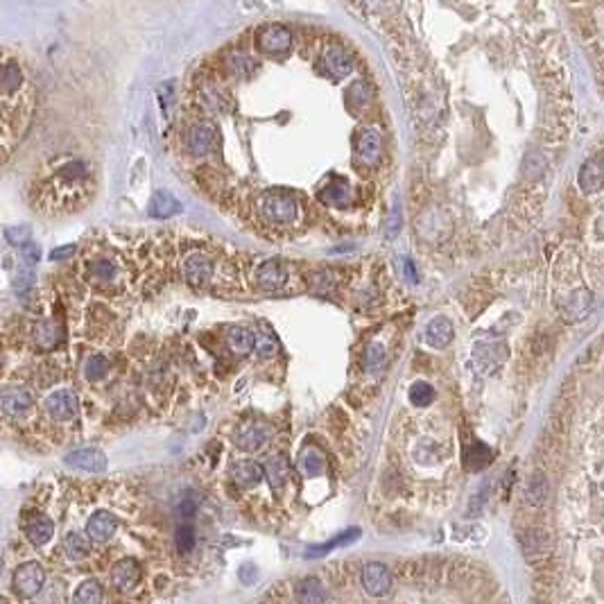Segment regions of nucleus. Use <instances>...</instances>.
I'll use <instances>...</instances> for the list:
<instances>
[{
	"instance_id": "39",
	"label": "nucleus",
	"mask_w": 604,
	"mask_h": 604,
	"mask_svg": "<svg viewBox=\"0 0 604 604\" xmlns=\"http://www.w3.org/2000/svg\"><path fill=\"white\" fill-rule=\"evenodd\" d=\"M21 258H23V263L28 265V267H34L39 263V258H41V247L37 245V242H25V245H21Z\"/></svg>"
},
{
	"instance_id": "15",
	"label": "nucleus",
	"mask_w": 604,
	"mask_h": 604,
	"mask_svg": "<svg viewBox=\"0 0 604 604\" xmlns=\"http://www.w3.org/2000/svg\"><path fill=\"white\" fill-rule=\"evenodd\" d=\"M184 272H186V281L191 283L193 287H204L206 283L211 281L213 265H211V260L206 256L193 254V256H188L186 265H184Z\"/></svg>"
},
{
	"instance_id": "43",
	"label": "nucleus",
	"mask_w": 604,
	"mask_h": 604,
	"mask_svg": "<svg viewBox=\"0 0 604 604\" xmlns=\"http://www.w3.org/2000/svg\"><path fill=\"white\" fill-rule=\"evenodd\" d=\"M240 580L245 582V584L254 582V580H256V566H251V564L242 566V568H240Z\"/></svg>"
},
{
	"instance_id": "28",
	"label": "nucleus",
	"mask_w": 604,
	"mask_h": 604,
	"mask_svg": "<svg viewBox=\"0 0 604 604\" xmlns=\"http://www.w3.org/2000/svg\"><path fill=\"white\" fill-rule=\"evenodd\" d=\"M61 337L64 335H61V328L55 321H41L37 324V328H34V340H37V344L41 349H52L55 344H59Z\"/></svg>"
},
{
	"instance_id": "42",
	"label": "nucleus",
	"mask_w": 604,
	"mask_h": 604,
	"mask_svg": "<svg viewBox=\"0 0 604 604\" xmlns=\"http://www.w3.org/2000/svg\"><path fill=\"white\" fill-rule=\"evenodd\" d=\"M75 245H66V247H57V249H52L50 251V260H66V258H70L75 254Z\"/></svg>"
},
{
	"instance_id": "9",
	"label": "nucleus",
	"mask_w": 604,
	"mask_h": 604,
	"mask_svg": "<svg viewBox=\"0 0 604 604\" xmlns=\"http://www.w3.org/2000/svg\"><path fill=\"white\" fill-rule=\"evenodd\" d=\"M111 582L118 591H132L136 589V584L141 582V564L136 559H122L113 566L111 571Z\"/></svg>"
},
{
	"instance_id": "5",
	"label": "nucleus",
	"mask_w": 604,
	"mask_h": 604,
	"mask_svg": "<svg viewBox=\"0 0 604 604\" xmlns=\"http://www.w3.org/2000/svg\"><path fill=\"white\" fill-rule=\"evenodd\" d=\"M363 584L365 591L372 595V598H383V595L390 593L392 589V573L385 564H367L363 571Z\"/></svg>"
},
{
	"instance_id": "31",
	"label": "nucleus",
	"mask_w": 604,
	"mask_h": 604,
	"mask_svg": "<svg viewBox=\"0 0 604 604\" xmlns=\"http://www.w3.org/2000/svg\"><path fill=\"white\" fill-rule=\"evenodd\" d=\"M408 399H410L412 405H417V408H426V405H430L432 399H435V390H432L428 383L417 381V383L410 387Z\"/></svg>"
},
{
	"instance_id": "8",
	"label": "nucleus",
	"mask_w": 604,
	"mask_h": 604,
	"mask_svg": "<svg viewBox=\"0 0 604 604\" xmlns=\"http://www.w3.org/2000/svg\"><path fill=\"white\" fill-rule=\"evenodd\" d=\"M46 410H48V414L52 419H59V421L73 419L77 414V396H75V392L59 390L55 394H50L48 401H46Z\"/></svg>"
},
{
	"instance_id": "41",
	"label": "nucleus",
	"mask_w": 604,
	"mask_h": 604,
	"mask_svg": "<svg viewBox=\"0 0 604 604\" xmlns=\"http://www.w3.org/2000/svg\"><path fill=\"white\" fill-rule=\"evenodd\" d=\"M32 283H34V272H32V267L25 265V269H21V274L16 276L14 287H16V292H28Z\"/></svg>"
},
{
	"instance_id": "2",
	"label": "nucleus",
	"mask_w": 604,
	"mask_h": 604,
	"mask_svg": "<svg viewBox=\"0 0 604 604\" xmlns=\"http://www.w3.org/2000/svg\"><path fill=\"white\" fill-rule=\"evenodd\" d=\"M562 5L604 93V0H562Z\"/></svg>"
},
{
	"instance_id": "34",
	"label": "nucleus",
	"mask_w": 604,
	"mask_h": 604,
	"mask_svg": "<svg viewBox=\"0 0 604 604\" xmlns=\"http://www.w3.org/2000/svg\"><path fill=\"white\" fill-rule=\"evenodd\" d=\"M369 97H372V91H369L367 84H363V82H356V84L347 91V100H349L351 106H353V109H360V106H365V104L369 102Z\"/></svg>"
},
{
	"instance_id": "32",
	"label": "nucleus",
	"mask_w": 604,
	"mask_h": 604,
	"mask_svg": "<svg viewBox=\"0 0 604 604\" xmlns=\"http://www.w3.org/2000/svg\"><path fill=\"white\" fill-rule=\"evenodd\" d=\"M106 372H109V360H106L104 356H91L84 363V376L86 381H102V378L106 376Z\"/></svg>"
},
{
	"instance_id": "35",
	"label": "nucleus",
	"mask_w": 604,
	"mask_h": 604,
	"mask_svg": "<svg viewBox=\"0 0 604 604\" xmlns=\"http://www.w3.org/2000/svg\"><path fill=\"white\" fill-rule=\"evenodd\" d=\"M256 351H258V356L260 358H272L274 353H276V349H278V344H276V337L272 335V333H258L256 335V347H254Z\"/></svg>"
},
{
	"instance_id": "29",
	"label": "nucleus",
	"mask_w": 604,
	"mask_h": 604,
	"mask_svg": "<svg viewBox=\"0 0 604 604\" xmlns=\"http://www.w3.org/2000/svg\"><path fill=\"white\" fill-rule=\"evenodd\" d=\"M299 468L305 477H317L324 473V455L317 448H305L299 457Z\"/></svg>"
},
{
	"instance_id": "23",
	"label": "nucleus",
	"mask_w": 604,
	"mask_h": 604,
	"mask_svg": "<svg viewBox=\"0 0 604 604\" xmlns=\"http://www.w3.org/2000/svg\"><path fill=\"white\" fill-rule=\"evenodd\" d=\"M331 598L328 591L324 589V584L317 580V577H305V580L299 582L296 586V600L299 602H326Z\"/></svg>"
},
{
	"instance_id": "14",
	"label": "nucleus",
	"mask_w": 604,
	"mask_h": 604,
	"mask_svg": "<svg viewBox=\"0 0 604 604\" xmlns=\"http://www.w3.org/2000/svg\"><path fill=\"white\" fill-rule=\"evenodd\" d=\"M116 530H118V520H116V516L109 511H97L86 523V534L93 541H97V543L109 541L116 534Z\"/></svg>"
},
{
	"instance_id": "26",
	"label": "nucleus",
	"mask_w": 604,
	"mask_h": 604,
	"mask_svg": "<svg viewBox=\"0 0 604 604\" xmlns=\"http://www.w3.org/2000/svg\"><path fill=\"white\" fill-rule=\"evenodd\" d=\"M360 537V530H347V532H342V534H337L335 539L333 541H328V543H321V546H310L308 548V553H305V557H310V559H317V557H324V555H328L331 550H335V548H342V546H349V543H353V541Z\"/></svg>"
},
{
	"instance_id": "44",
	"label": "nucleus",
	"mask_w": 604,
	"mask_h": 604,
	"mask_svg": "<svg viewBox=\"0 0 604 604\" xmlns=\"http://www.w3.org/2000/svg\"><path fill=\"white\" fill-rule=\"evenodd\" d=\"M405 274H408V278H410L412 283H417V272H414L412 260H405Z\"/></svg>"
},
{
	"instance_id": "25",
	"label": "nucleus",
	"mask_w": 604,
	"mask_h": 604,
	"mask_svg": "<svg viewBox=\"0 0 604 604\" xmlns=\"http://www.w3.org/2000/svg\"><path fill=\"white\" fill-rule=\"evenodd\" d=\"M263 473H265V468L256 462H251V459H245V462H238L233 466V477H236V482L240 486H256L263 480Z\"/></svg>"
},
{
	"instance_id": "19",
	"label": "nucleus",
	"mask_w": 604,
	"mask_h": 604,
	"mask_svg": "<svg viewBox=\"0 0 604 604\" xmlns=\"http://www.w3.org/2000/svg\"><path fill=\"white\" fill-rule=\"evenodd\" d=\"M269 437H272V430H269L265 423H254V426H249L238 437V446L242 450H247V453H256V450H260L267 444Z\"/></svg>"
},
{
	"instance_id": "11",
	"label": "nucleus",
	"mask_w": 604,
	"mask_h": 604,
	"mask_svg": "<svg viewBox=\"0 0 604 604\" xmlns=\"http://www.w3.org/2000/svg\"><path fill=\"white\" fill-rule=\"evenodd\" d=\"M0 403H3V410L7 417H14V419L23 417L34 405L32 394L28 390H23V387H10V390H5L3 396H0Z\"/></svg>"
},
{
	"instance_id": "37",
	"label": "nucleus",
	"mask_w": 604,
	"mask_h": 604,
	"mask_svg": "<svg viewBox=\"0 0 604 604\" xmlns=\"http://www.w3.org/2000/svg\"><path fill=\"white\" fill-rule=\"evenodd\" d=\"M195 548V532L191 525H179L177 530V550L188 555Z\"/></svg>"
},
{
	"instance_id": "22",
	"label": "nucleus",
	"mask_w": 604,
	"mask_h": 604,
	"mask_svg": "<svg viewBox=\"0 0 604 604\" xmlns=\"http://www.w3.org/2000/svg\"><path fill=\"white\" fill-rule=\"evenodd\" d=\"M148 211H150L152 218L166 220V218H173V215H177L179 211H182V204H179L170 193H157L150 200Z\"/></svg>"
},
{
	"instance_id": "16",
	"label": "nucleus",
	"mask_w": 604,
	"mask_h": 604,
	"mask_svg": "<svg viewBox=\"0 0 604 604\" xmlns=\"http://www.w3.org/2000/svg\"><path fill=\"white\" fill-rule=\"evenodd\" d=\"M324 68H326L333 77H347L351 70H353V57H351L344 48L333 46L324 52Z\"/></svg>"
},
{
	"instance_id": "27",
	"label": "nucleus",
	"mask_w": 604,
	"mask_h": 604,
	"mask_svg": "<svg viewBox=\"0 0 604 604\" xmlns=\"http://www.w3.org/2000/svg\"><path fill=\"white\" fill-rule=\"evenodd\" d=\"M319 200L331 206H344L351 200V188L344 179H335V182L326 186V191H321Z\"/></svg>"
},
{
	"instance_id": "21",
	"label": "nucleus",
	"mask_w": 604,
	"mask_h": 604,
	"mask_svg": "<svg viewBox=\"0 0 604 604\" xmlns=\"http://www.w3.org/2000/svg\"><path fill=\"white\" fill-rule=\"evenodd\" d=\"M453 340V324L446 317H437L432 319L426 326V342L435 349H444L448 342Z\"/></svg>"
},
{
	"instance_id": "30",
	"label": "nucleus",
	"mask_w": 604,
	"mask_h": 604,
	"mask_svg": "<svg viewBox=\"0 0 604 604\" xmlns=\"http://www.w3.org/2000/svg\"><path fill=\"white\" fill-rule=\"evenodd\" d=\"M64 550H66V557L70 562H79L88 555V541L79 534V532H68L66 539H64Z\"/></svg>"
},
{
	"instance_id": "4",
	"label": "nucleus",
	"mask_w": 604,
	"mask_h": 604,
	"mask_svg": "<svg viewBox=\"0 0 604 604\" xmlns=\"http://www.w3.org/2000/svg\"><path fill=\"white\" fill-rule=\"evenodd\" d=\"M43 582H46V573H43L41 564L37 562L25 564L14 573V591L25 600L34 598L43 589Z\"/></svg>"
},
{
	"instance_id": "36",
	"label": "nucleus",
	"mask_w": 604,
	"mask_h": 604,
	"mask_svg": "<svg viewBox=\"0 0 604 604\" xmlns=\"http://www.w3.org/2000/svg\"><path fill=\"white\" fill-rule=\"evenodd\" d=\"M30 233L32 229L28 224H16V227L5 229V240L10 242V245H25V242L30 240Z\"/></svg>"
},
{
	"instance_id": "18",
	"label": "nucleus",
	"mask_w": 604,
	"mask_h": 604,
	"mask_svg": "<svg viewBox=\"0 0 604 604\" xmlns=\"http://www.w3.org/2000/svg\"><path fill=\"white\" fill-rule=\"evenodd\" d=\"M256 278L263 290H278V287H283L287 274H285V267L278 263V260H265V263L258 267Z\"/></svg>"
},
{
	"instance_id": "7",
	"label": "nucleus",
	"mask_w": 604,
	"mask_h": 604,
	"mask_svg": "<svg viewBox=\"0 0 604 604\" xmlns=\"http://www.w3.org/2000/svg\"><path fill=\"white\" fill-rule=\"evenodd\" d=\"M66 462L70 466L79 468L86 473H102L106 468V455L97 448H79L66 455Z\"/></svg>"
},
{
	"instance_id": "3",
	"label": "nucleus",
	"mask_w": 604,
	"mask_h": 604,
	"mask_svg": "<svg viewBox=\"0 0 604 604\" xmlns=\"http://www.w3.org/2000/svg\"><path fill=\"white\" fill-rule=\"evenodd\" d=\"M260 211L269 224H290L296 218V202L287 193H267L260 202Z\"/></svg>"
},
{
	"instance_id": "1",
	"label": "nucleus",
	"mask_w": 604,
	"mask_h": 604,
	"mask_svg": "<svg viewBox=\"0 0 604 604\" xmlns=\"http://www.w3.org/2000/svg\"><path fill=\"white\" fill-rule=\"evenodd\" d=\"M0 88H3V148L5 157H10L14 143L21 141L32 118L34 88L25 77L19 61L10 57H5L3 61Z\"/></svg>"
},
{
	"instance_id": "38",
	"label": "nucleus",
	"mask_w": 604,
	"mask_h": 604,
	"mask_svg": "<svg viewBox=\"0 0 604 604\" xmlns=\"http://www.w3.org/2000/svg\"><path fill=\"white\" fill-rule=\"evenodd\" d=\"M383 360H385V349L381 342H372L367 349V367L369 372H378L383 367Z\"/></svg>"
},
{
	"instance_id": "17",
	"label": "nucleus",
	"mask_w": 604,
	"mask_h": 604,
	"mask_svg": "<svg viewBox=\"0 0 604 604\" xmlns=\"http://www.w3.org/2000/svg\"><path fill=\"white\" fill-rule=\"evenodd\" d=\"M604 184V161L589 159L580 170V188L584 193H598Z\"/></svg>"
},
{
	"instance_id": "10",
	"label": "nucleus",
	"mask_w": 604,
	"mask_h": 604,
	"mask_svg": "<svg viewBox=\"0 0 604 604\" xmlns=\"http://www.w3.org/2000/svg\"><path fill=\"white\" fill-rule=\"evenodd\" d=\"M215 138H218V132L213 122H197L188 132V150L193 154H209L215 145Z\"/></svg>"
},
{
	"instance_id": "20",
	"label": "nucleus",
	"mask_w": 604,
	"mask_h": 604,
	"mask_svg": "<svg viewBox=\"0 0 604 604\" xmlns=\"http://www.w3.org/2000/svg\"><path fill=\"white\" fill-rule=\"evenodd\" d=\"M265 477L274 491H281L287 482V477H290V464H287V459L283 455L269 457L265 464Z\"/></svg>"
},
{
	"instance_id": "24",
	"label": "nucleus",
	"mask_w": 604,
	"mask_h": 604,
	"mask_svg": "<svg viewBox=\"0 0 604 604\" xmlns=\"http://www.w3.org/2000/svg\"><path fill=\"white\" fill-rule=\"evenodd\" d=\"M227 344L236 356H247L249 351L256 347V335L247 328L236 326L227 333Z\"/></svg>"
},
{
	"instance_id": "40",
	"label": "nucleus",
	"mask_w": 604,
	"mask_h": 604,
	"mask_svg": "<svg viewBox=\"0 0 604 604\" xmlns=\"http://www.w3.org/2000/svg\"><path fill=\"white\" fill-rule=\"evenodd\" d=\"M399 231H401V209L399 206H394L390 218H387V224H385V236L392 240V238L399 236Z\"/></svg>"
},
{
	"instance_id": "33",
	"label": "nucleus",
	"mask_w": 604,
	"mask_h": 604,
	"mask_svg": "<svg viewBox=\"0 0 604 604\" xmlns=\"http://www.w3.org/2000/svg\"><path fill=\"white\" fill-rule=\"evenodd\" d=\"M75 600L82 602V604H97V602L102 600V586L97 584L95 580H86V582L77 589Z\"/></svg>"
},
{
	"instance_id": "6",
	"label": "nucleus",
	"mask_w": 604,
	"mask_h": 604,
	"mask_svg": "<svg viewBox=\"0 0 604 604\" xmlns=\"http://www.w3.org/2000/svg\"><path fill=\"white\" fill-rule=\"evenodd\" d=\"M258 46L267 55H283V52L290 50L292 46V34L285 25H267V28L260 32L258 37Z\"/></svg>"
},
{
	"instance_id": "13",
	"label": "nucleus",
	"mask_w": 604,
	"mask_h": 604,
	"mask_svg": "<svg viewBox=\"0 0 604 604\" xmlns=\"http://www.w3.org/2000/svg\"><path fill=\"white\" fill-rule=\"evenodd\" d=\"M358 154L360 159L365 161L369 166H376L381 161L383 154V138H381V132L374 129V127H367L360 132L358 136Z\"/></svg>"
},
{
	"instance_id": "12",
	"label": "nucleus",
	"mask_w": 604,
	"mask_h": 604,
	"mask_svg": "<svg viewBox=\"0 0 604 604\" xmlns=\"http://www.w3.org/2000/svg\"><path fill=\"white\" fill-rule=\"evenodd\" d=\"M23 530H25V537L30 539V543L37 548L46 546L52 539V534H55V525H52V520L43 516V514H32V516L25 518Z\"/></svg>"
}]
</instances>
